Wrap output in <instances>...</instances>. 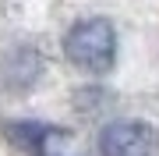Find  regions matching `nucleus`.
<instances>
[{"instance_id":"obj_1","label":"nucleus","mask_w":159,"mask_h":156,"mask_svg":"<svg viewBox=\"0 0 159 156\" xmlns=\"http://www.w3.org/2000/svg\"><path fill=\"white\" fill-rule=\"evenodd\" d=\"M67 60L85 75H106L117 60V32L106 18H89V21H78L67 32Z\"/></svg>"},{"instance_id":"obj_2","label":"nucleus","mask_w":159,"mask_h":156,"mask_svg":"<svg viewBox=\"0 0 159 156\" xmlns=\"http://www.w3.org/2000/svg\"><path fill=\"white\" fill-rule=\"evenodd\" d=\"M102 156H156V131L142 121H113L99 135Z\"/></svg>"}]
</instances>
